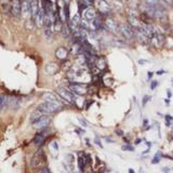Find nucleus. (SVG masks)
I'll use <instances>...</instances> for the list:
<instances>
[{
  "label": "nucleus",
  "instance_id": "f257e3e1",
  "mask_svg": "<svg viewBox=\"0 0 173 173\" xmlns=\"http://www.w3.org/2000/svg\"><path fill=\"white\" fill-rule=\"evenodd\" d=\"M68 78L71 80V82L75 83H83L87 82L89 79H90V76H89V73L83 68H77V69H71L69 73H68Z\"/></svg>",
  "mask_w": 173,
  "mask_h": 173
},
{
  "label": "nucleus",
  "instance_id": "f03ea898",
  "mask_svg": "<svg viewBox=\"0 0 173 173\" xmlns=\"http://www.w3.org/2000/svg\"><path fill=\"white\" fill-rule=\"evenodd\" d=\"M45 160L47 159H45V154L40 149L31 158V167L34 169H43V167L45 165Z\"/></svg>",
  "mask_w": 173,
  "mask_h": 173
},
{
  "label": "nucleus",
  "instance_id": "7ed1b4c3",
  "mask_svg": "<svg viewBox=\"0 0 173 173\" xmlns=\"http://www.w3.org/2000/svg\"><path fill=\"white\" fill-rule=\"evenodd\" d=\"M61 104H55V103H50V102H43L38 106V109L40 111H42L43 115H50L52 113H55L61 108Z\"/></svg>",
  "mask_w": 173,
  "mask_h": 173
},
{
  "label": "nucleus",
  "instance_id": "20e7f679",
  "mask_svg": "<svg viewBox=\"0 0 173 173\" xmlns=\"http://www.w3.org/2000/svg\"><path fill=\"white\" fill-rule=\"evenodd\" d=\"M95 6L103 14H107L111 11V6L108 0H95Z\"/></svg>",
  "mask_w": 173,
  "mask_h": 173
},
{
  "label": "nucleus",
  "instance_id": "39448f33",
  "mask_svg": "<svg viewBox=\"0 0 173 173\" xmlns=\"http://www.w3.org/2000/svg\"><path fill=\"white\" fill-rule=\"evenodd\" d=\"M50 122H51V118L48 115H43L37 121H35L33 125H34V129H36V130H42V129L48 127Z\"/></svg>",
  "mask_w": 173,
  "mask_h": 173
},
{
  "label": "nucleus",
  "instance_id": "423d86ee",
  "mask_svg": "<svg viewBox=\"0 0 173 173\" xmlns=\"http://www.w3.org/2000/svg\"><path fill=\"white\" fill-rule=\"evenodd\" d=\"M69 89L73 93L75 94H78V95H85L87 92H88V88L87 85H83V83H75V82H71L69 85Z\"/></svg>",
  "mask_w": 173,
  "mask_h": 173
},
{
  "label": "nucleus",
  "instance_id": "0eeeda50",
  "mask_svg": "<svg viewBox=\"0 0 173 173\" xmlns=\"http://www.w3.org/2000/svg\"><path fill=\"white\" fill-rule=\"evenodd\" d=\"M57 94H59L64 101H66V102L75 103V97L71 91L66 90V89H64V88H60V89H57Z\"/></svg>",
  "mask_w": 173,
  "mask_h": 173
},
{
  "label": "nucleus",
  "instance_id": "6e6552de",
  "mask_svg": "<svg viewBox=\"0 0 173 173\" xmlns=\"http://www.w3.org/2000/svg\"><path fill=\"white\" fill-rule=\"evenodd\" d=\"M21 15L24 19H29L31 16V1H29V0H22Z\"/></svg>",
  "mask_w": 173,
  "mask_h": 173
},
{
  "label": "nucleus",
  "instance_id": "1a4fd4ad",
  "mask_svg": "<svg viewBox=\"0 0 173 173\" xmlns=\"http://www.w3.org/2000/svg\"><path fill=\"white\" fill-rule=\"evenodd\" d=\"M120 31H121L122 36H123L125 39L130 40L134 37L133 27H132L131 25H129V24H123V25H121V27H120Z\"/></svg>",
  "mask_w": 173,
  "mask_h": 173
},
{
  "label": "nucleus",
  "instance_id": "9d476101",
  "mask_svg": "<svg viewBox=\"0 0 173 173\" xmlns=\"http://www.w3.org/2000/svg\"><path fill=\"white\" fill-rule=\"evenodd\" d=\"M163 40L165 39H163V36H162V35L154 31L153 35H151V38H149V42L153 45H155V47H159V45H161L162 43H163Z\"/></svg>",
  "mask_w": 173,
  "mask_h": 173
},
{
  "label": "nucleus",
  "instance_id": "9b49d317",
  "mask_svg": "<svg viewBox=\"0 0 173 173\" xmlns=\"http://www.w3.org/2000/svg\"><path fill=\"white\" fill-rule=\"evenodd\" d=\"M22 11V1L21 0H12V8L11 13L14 16H20Z\"/></svg>",
  "mask_w": 173,
  "mask_h": 173
},
{
  "label": "nucleus",
  "instance_id": "f8f14e48",
  "mask_svg": "<svg viewBox=\"0 0 173 173\" xmlns=\"http://www.w3.org/2000/svg\"><path fill=\"white\" fill-rule=\"evenodd\" d=\"M97 12L93 8H90L88 7L87 9H85V12H83V20L88 21V22H92V21L97 17Z\"/></svg>",
  "mask_w": 173,
  "mask_h": 173
},
{
  "label": "nucleus",
  "instance_id": "ddd939ff",
  "mask_svg": "<svg viewBox=\"0 0 173 173\" xmlns=\"http://www.w3.org/2000/svg\"><path fill=\"white\" fill-rule=\"evenodd\" d=\"M40 9H41V6H40L39 1L38 0H31V17L34 19V22L39 14Z\"/></svg>",
  "mask_w": 173,
  "mask_h": 173
},
{
  "label": "nucleus",
  "instance_id": "4468645a",
  "mask_svg": "<svg viewBox=\"0 0 173 173\" xmlns=\"http://www.w3.org/2000/svg\"><path fill=\"white\" fill-rule=\"evenodd\" d=\"M42 99H45V102H50V103H55V104H61L59 102L57 97H55V94L51 93V92H45L42 94Z\"/></svg>",
  "mask_w": 173,
  "mask_h": 173
},
{
  "label": "nucleus",
  "instance_id": "2eb2a0df",
  "mask_svg": "<svg viewBox=\"0 0 173 173\" xmlns=\"http://www.w3.org/2000/svg\"><path fill=\"white\" fill-rule=\"evenodd\" d=\"M55 56L61 61L65 60L66 57L68 56V51L64 47H60V48H57L56 51H55Z\"/></svg>",
  "mask_w": 173,
  "mask_h": 173
},
{
  "label": "nucleus",
  "instance_id": "dca6fc26",
  "mask_svg": "<svg viewBox=\"0 0 173 173\" xmlns=\"http://www.w3.org/2000/svg\"><path fill=\"white\" fill-rule=\"evenodd\" d=\"M45 137H47V133L45 132H40V133L36 134V136L34 137V143L38 146H41V145L45 143Z\"/></svg>",
  "mask_w": 173,
  "mask_h": 173
},
{
  "label": "nucleus",
  "instance_id": "f3484780",
  "mask_svg": "<svg viewBox=\"0 0 173 173\" xmlns=\"http://www.w3.org/2000/svg\"><path fill=\"white\" fill-rule=\"evenodd\" d=\"M0 7L3 10V12H11L12 8V0H0Z\"/></svg>",
  "mask_w": 173,
  "mask_h": 173
},
{
  "label": "nucleus",
  "instance_id": "a211bd4d",
  "mask_svg": "<svg viewBox=\"0 0 173 173\" xmlns=\"http://www.w3.org/2000/svg\"><path fill=\"white\" fill-rule=\"evenodd\" d=\"M57 69H59V67H57V65H55L54 63H48L45 67V74H48V75L55 74V73L57 71Z\"/></svg>",
  "mask_w": 173,
  "mask_h": 173
},
{
  "label": "nucleus",
  "instance_id": "6ab92c4d",
  "mask_svg": "<svg viewBox=\"0 0 173 173\" xmlns=\"http://www.w3.org/2000/svg\"><path fill=\"white\" fill-rule=\"evenodd\" d=\"M105 25H106V28H108L111 31H116V29L118 28L117 23L115 22V20H113V19H107V20L105 21Z\"/></svg>",
  "mask_w": 173,
  "mask_h": 173
},
{
  "label": "nucleus",
  "instance_id": "aec40b11",
  "mask_svg": "<svg viewBox=\"0 0 173 173\" xmlns=\"http://www.w3.org/2000/svg\"><path fill=\"white\" fill-rule=\"evenodd\" d=\"M87 165V161H85V156L83 154H79L78 156V167H79L80 171H85V167Z\"/></svg>",
  "mask_w": 173,
  "mask_h": 173
},
{
  "label": "nucleus",
  "instance_id": "412c9836",
  "mask_svg": "<svg viewBox=\"0 0 173 173\" xmlns=\"http://www.w3.org/2000/svg\"><path fill=\"white\" fill-rule=\"evenodd\" d=\"M43 34H45V38L47 39H51L52 36H53V26H45L43 28Z\"/></svg>",
  "mask_w": 173,
  "mask_h": 173
},
{
  "label": "nucleus",
  "instance_id": "4be33fe9",
  "mask_svg": "<svg viewBox=\"0 0 173 173\" xmlns=\"http://www.w3.org/2000/svg\"><path fill=\"white\" fill-rule=\"evenodd\" d=\"M43 116V113L42 111H40L39 109H36V111H34V113L31 114V116H30V121L33 122V123H34L35 121H37L38 119H39V118H41V117Z\"/></svg>",
  "mask_w": 173,
  "mask_h": 173
},
{
  "label": "nucleus",
  "instance_id": "5701e85b",
  "mask_svg": "<svg viewBox=\"0 0 173 173\" xmlns=\"http://www.w3.org/2000/svg\"><path fill=\"white\" fill-rule=\"evenodd\" d=\"M50 149H51V153L53 154V156L56 157L57 154H59V145H57V143L52 142L51 145H50Z\"/></svg>",
  "mask_w": 173,
  "mask_h": 173
},
{
  "label": "nucleus",
  "instance_id": "b1692460",
  "mask_svg": "<svg viewBox=\"0 0 173 173\" xmlns=\"http://www.w3.org/2000/svg\"><path fill=\"white\" fill-rule=\"evenodd\" d=\"M95 65H97V69H104L106 66V63L104 61V59H97V62H95Z\"/></svg>",
  "mask_w": 173,
  "mask_h": 173
},
{
  "label": "nucleus",
  "instance_id": "393cba45",
  "mask_svg": "<svg viewBox=\"0 0 173 173\" xmlns=\"http://www.w3.org/2000/svg\"><path fill=\"white\" fill-rule=\"evenodd\" d=\"M143 2L148 4V6L151 7H157L158 6V0H143Z\"/></svg>",
  "mask_w": 173,
  "mask_h": 173
},
{
  "label": "nucleus",
  "instance_id": "a878e982",
  "mask_svg": "<svg viewBox=\"0 0 173 173\" xmlns=\"http://www.w3.org/2000/svg\"><path fill=\"white\" fill-rule=\"evenodd\" d=\"M160 157H161V154L159 153V154H157L156 155V157L151 160V163L153 165H156V163H159V161H160Z\"/></svg>",
  "mask_w": 173,
  "mask_h": 173
},
{
  "label": "nucleus",
  "instance_id": "bb28decb",
  "mask_svg": "<svg viewBox=\"0 0 173 173\" xmlns=\"http://www.w3.org/2000/svg\"><path fill=\"white\" fill-rule=\"evenodd\" d=\"M122 151H134V148L132 147V146H130V145H123L121 147Z\"/></svg>",
  "mask_w": 173,
  "mask_h": 173
},
{
  "label": "nucleus",
  "instance_id": "cd10ccee",
  "mask_svg": "<svg viewBox=\"0 0 173 173\" xmlns=\"http://www.w3.org/2000/svg\"><path fill=\"white\" fill-rule=\"evenodd\" d=\"M66 159H67L68 163H73V161H74V156H73L71 154H68V155H66Z\"/></svg>",
  "mask_w": 173,
  "mask_h": 173
},
{
  "label": "nucleus",
  "instance_id": "c85d7f7f",
  "mask_svg": "<svg viewBox=\"0 0 173 173\" xmlns=\"http://www.w3.org/2000/svg\"><path fill=\"white\" fill-rule=\"evenodd\" d=\"M171 120H172V117L169 116V115L166 116V125H167V127H170L171 125Z\"/></svg>",
  "mask_w": 173,
  "mask_h": 173
},
{
  "label": "nucleus",
  "instance_id": "c756f323",
  "mask_svg": "<svg viewBox=\"0 0 173 173\" xmlns=\"http://www.w3.org/2000/svg\"><path fill=\"white\" fill-rule=\"evenodd\" d=\"M94 143H95L97 146H99L101 148L103 147V145H102V143H101V139H99V137H95V139H94Z\"/></svg>",
  "mask_w": 173,
  "mask_h": 173
},
{
  "label": "nucleus",
  "instance_id": "7c9ffc66",
  "mask_svg": "<svg viewBox=\"0 0 173 173\" xmlns=\"http://www.w3.org/2000/svg\"><path fill=\"white\" fill-rule=\"evenodd\" d=\"M149 99H151V97H148V95H145V97H143V105H144V106L146 105V103H147Z\"/></svg>",
  "mask_w": 173,
  "mask_h": 173
},
{
  "label": "nucleus",
  "instance_id": "2f4dec72",
  "mask_svg": "<svg viewBox=\"0 0 173 173\" xmlns=\"http://www.w3.org/2000/svg\"><path fill=\"white\" fill-rule=\"evenodd\" d=\"M6 97H0V108L2 107L3 106V104L6 103Z\"/></svg>",
  "mask_w": 173,
  "mask_h": 173
},
{
  "label": "nucleus",
  "instance_id": "473e14b6",
  "mask_svg": "<svg viewBox=\"0 0 173 173\" xmlns=\"http://www.w3.org/2000/svg\"><path fill=\"white\" fill-rule=\"evenodd\" d=\"M78 121L80 122V125H82V127H87V125H88V123H87V122H85L82 118H78Z\"/></svg>",
  "mask_w": 173,
  "mask_h": 173
},
{
  "label": "nucleus",
  "instance_id": "72a5a7b5",
  "mask_svg": "<svg viewBox=\"0 0 173 173\" xmlns=\"http://www.w3.org/2000/svg\"><path fill=\"white\" fill-rule=\"evenodd\" d=\"M157 85H158V82H157V81H151V90H155Z\"/></svg>",
  "mask_w": 173,
  "mask_h": 173
},
{
  "label": "nucleus",
  "instance_id": "f704fd0d",
  "mask_svg": "<svg viewBox=\"0 0 173 173\" xmlns=\"http://www.w3.org/2000/svg\"><path fill=\"white\" fill-rule=\"evenodd\" d=\"M38 173H50V171L48 170V169H45V168H43V169H40L39 172Z\"/></svg>",
  "mask_w": 173,
  "mask_h": 173
},
{
  "label": "nucleus",
  "instance_id": "c9c22d12",
  "mask_svg": "<svg viewBox=\"0 0 173 173\" xmlns=\"http://www.w3.org/2000/svg\"><path fill=\"white\" fill-rule=\"evenodd\" d=\"M116 133L118 134V135H119V136H122V135H123V132H122L121 130H119V129H117V130H116Z\"/></svg>",
  "mask_w": 173,
  "mask_h": 173
},
{
  "label": "nucleus",
  "instance_id": "e433bc0d",
  "mask_svg": "<svg viewBox=\"0 0 173 173\" xmlns=\"http://www.w3.org/2000/svg\"><path fill=\"white\" fill-rule=\"evenodd\" d=\"M147 63V61L146 60H140L139 61V64H141V65H144V64H146Z\"/></svg>",
  "mask_w": 173,
  "mask_h": 173
},
{
  "label": "nucleus",
  "instance_id": "4c0bfd02",
  "mask_svg": "<svg viewBox=\"0 0 173 173\" xmlns=\"http://www.w3.org/2000/svg\"><path fill=\"white\" fill-rule=\"evenodd\" d=\"M139 173H147L146 171L143 169V168H140V171H139Z\"/></svg>",
  "mask_w": 173,
  "mask_h": 173
},
{
  "label": "nucleus",
  "instance_id": "58836bf2",
  "mask_svg": "<svg viewBox=\"0 0 173 173\" xmlns=\"http://www.w3.org/2000/svg\"><path fill=\"white\" fill-rule=\"evenodd\" d=\"M147 75H148V79H151V77H153V75H154V74H153V73H151V71H149V73H148Z\"/></svg>",
  "mask_w": 173,
  "mask_h": 173
},
{
  "label": "nucleus",
  "instance_id": "ea45409f",
  "mask_svg": "<svg viewBox=\"0 0 173 173\" xmlns=\"http://www.w3.org/2000/svg\"><path fill=\"white\" fill-rule=\"evenodd\" d=\"M162 74H165V71H157V75H162Z\"/></svg>",
  "mask_w": 173,
  "mask_h": 173
},
{
  "label": "nucleus",
  "instance_id": "a19ab883",
  "mask_svg": "<svg viewBox=\"0 0 173 173\" xmlns=\"http://www.w3.org/2000/svg\"><path fill=\"white\" fill-rule=\"evenodd\" d=\"M105 140H106V141H107V142H108V143H114V141H113V140H111V139H108V137H107V139H106V137H105Z\"/></svg>",
  "mask_w": 173,
  "mask_h": 173
},
{
  "label": "nucleus",
  "instance_id": "79ce46f5",
  "mask_svg": "<svg viewBox=\"0 0 173 173\" xmlns=\"http://www.w3.org/2000/svg\"><path fill=\"white\" fill-rule=\"evenodd\" d=\"M85 143H87V145L89 146V145H90V140H89V139H85Z\"/></svg>",
  "mask_w": 173,
  "mask_h": 173
},
{
  "label": "nucleus",
  "instance_id": "37998d69",
  "mask_svg": "<svg viewBox=\"0 0 173 173\" xmlns=\"http://www.w3.org/2000/svg\"><path fill=\"white\" fill-rule=\"evenodd\" d=\"M165 102H166V104H167V105H169V103H170V99H165Z\"/></svg>",
  "mask_w": 173,
  "mask_h": 173
},
{
  "label": "nucleus",
  "instance_id": "c03bdc74",
  "mask_svg": "<svg viewBox=\"0 0 173 173\" xmlns=\"http://www.w3.org/2000/svg\"><path fill=\"white\" fill-rule=\"evenodd\" d=\"M163 1H165V2H168V3H172L173 0H163Z\"/></svg>",
  "mask_w": 173,
  "mask_h": 173
},
{
  "label": "nucleus",
  "instance_id": "a18cd8bd",
  "mask_svg": "<svg viewBox=\"0 0 173 173\" xmlns=\"http://www.w3.org/2000/svg\"><path fill=\"white\" fill-rule=\"evenodd\" d=\"M129 173H135V172H134L133 169H131V168H130V169H129Z\"/></svg>",
  "mask_w": 173,
  "mask_h": 173
},
{
  "label": "nucleus",
  "instance_id": "49530a36",
  "mask_svg": "<svg viewBox=\"0 0 173 173\" xmlns=\"http://www.w3.org/2000/svg\"><path fill=\"white\" fill-rule=\"evenodd\" d=\"M140 142H141V140H136V141H135V144H139Z\"/></svg>",
  "mask_w": 173,
  "mask_h": 173
},
{
  "label": "nucleus",
  "instance_id": "de8ad7c7",
  "mask_svg": "<svg viewBox=\"0 0 173 173\" xmlns=\"http://www.w3.org/2000/svg\"><path fill=\"white\" fill-rule=\"evenodd\" d=\"M168 97H171V92H170V91H168Z\"/></svg>",
  "mask_w": 173,
  "mask_h": 173
},
{
  "label": "nucleus",
  "instance_id": "09e8293b",
  "mask_svg": "<svg viewBox=\"0 0 173 173\" xmlns=\"http://www.w3.org/2000/svg\"><path fill=\"white\" fill-rule=\"evenodd\" d=\"M172 81H173V79H172Z\"/></svg>",
  "mask_w": 173,
  "mask_h": 173
}]
</instances>
